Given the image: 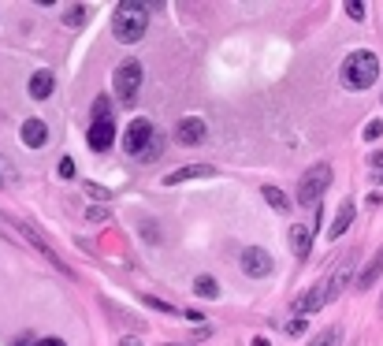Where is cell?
Segmentation results:
<instances>
[{
	"label": "cell",
	"mask_w": 383,
	"mask_h": 346,
	"mask_svg": "<svg viewBox=\"0 0 383 346\" xmlns=\"http://www.w3.org/2000/svg\"><path fill=\"white\" fill-rule=\"evenodd\" d=\"M56 171H60L63 179H75V160H71V157H63L60 164H56Z\"/></svg>",
	"instance_id": "cell-21"
},
{
	"label": "cell",
	"mask_w": 383,
	"mask_h": 346,
	"mask_svg": "<svg viewBox=\"0 0 383 346\" xmlns=\"http://www.w3.org/2000/svg\"><path fill=\"white\" fill-rule=\"evenodd\" d=\"M30 97H38V101H45V97H52V90H56V79H52V71H34L30 74Z\"/></svg>",
	"instance_id": "cell-12"
},
{
	"label": "cell",
	"mask_w": 383,
	"mask_h": 346,
	"mask_svg": "<svg viewBox=\"0 0 383 346\" xmlns=\"http://www.w3.org/2000/svg\"><path fill=\"white\" fill-rule=\"evenodd\" d=\"M346 15L350 19H365V4H357V0H354V4H346Z\"/></svg>",
	"instance_id": "cell-24"
},
{
	"label": "cell",
	"mask_w": 383,
	"mask_h": 346,
	"mask_svg": "<svg viewBox=\"0 0 383 346\" xmlns=\"http://www.w3.org/2000/svg\"><path fill=\"white\" fill-rule=\"evenodd\" d=\"M327 187H331V164L309 168V171L302 175V182H298V205H316Z\"/></svg>",
	"instance_id": "cell-4"
},
{
	"label": "cell",
	"mask_w": 383,
	"mask_h": 346,
	"mask_svg": "<svg viewBox=\"0 0 383 346\" xmlns=\"http://www.w3.org/2000/svg\"><path fill=\"white\" fill-rule=\"evenodd\" d=\"M194 290H198L201 298H216V294H220V283H216L212 276H198V279H194Z\"/></svg>",
	"instance_id": "cell-17"
},
{
	"label": "cell",
	"mask_w": 383,
	"mask_h": 346,
	"mask_svg": "<svg viewBox=\"0 0 383 346\" xmlns=\"http://www.w3.org/2000/svg\"><path fill=\"white\" fill-rule=\"evenodd\" d=\"M372 164H383V153H376V157H372Z\"/></svg>",
	"instance_id": "cell-29"
},
{
	"label": "cell",
	"mask_w": 383,
	"mask_h": 346,
	"mask_svg": "<svg viewBox=\"0 0 383 346\" xmlns=\"http://www.w3.org/2000/svg\"><path fill=\"white\" fill-rule=\"evenodd\" d=\"M146 30H149V4L146 0H123L112 15V34L123 45H134V41L146 38Z\"/></svg>",
	"instance_id": "cell-1"
},
{
	"label": "cell",
	"mask_w": 383,
	"mask_h": 346,
	"mask_svg": "<svg viewBox=\"0 0 383 346\" xmlns=\"http://www.w3.org/2000/svg\"><path fill=\"white\" fill-rule=\"evenodd\" d=\"M4 179H12V168H8V160L0 157V187H4Z\"/></svg>",
	"instance_id": "cell-26"
},
{
	"label": "cell",
	"mask_w": 383,
	"mask_h": 346,
	"mask_svg": "<svg viewBox=\"0 0 383 346\" xmlns=\"http://www.w3.org/2000/svg\"><path fill=\"white\" fill-rule=\"evenodd\" d=\"M376 79H380V60H376V52H368V49L350 52L346 63H343V82L350 86V90H368Z\"/></svg>",
	"instance_id": "cell-3"
},
{
	"label": "cell",
	"mask_w": 383,
	"mask_h": 346,
	"mask_svg": "<svg viewBox=\"0 0 383 346\" xmlns=\"http://www.w3.org/2000/svg\"><path fill=\"white\" fill-rule=\"evenodd\" d=\"M338 339H343V331H338V328H327V331L316 335L309 346H338Z\"/></svg>",
	"instance_id": "cell-19"
},
{
	"label": "cell",
	"mask_w": 383,
	"mask_h": 346,
	"mask_svg": "<svg viewBox=\"0 0 383 346\" xmlns=\"http://www.w3.org/2000/svg\"><path fill=\"white\" fill-rule=\"evenodd\" d=\"M265 201L272 205L276 212H287L290 209V201H287V194H283L279 187H265Z\"/></svg>",
	"instance_id": "cell-16"
},
{
	"label": "cell",
	"mask_w": 383,
	"mask_h": 346,
	"mask_svg": "<svg viewBox=\"0 0 383 346\" xmlns=\"http://www.w3.org/2000/svg\"><path fill=\"white\" fill-rule=\"evenodd\" d=\"M238 265H242V272L253 276V279H265V276H272V268H276L272 253L260 250V246H246L242 257H238Z\"/></svg>",
	"instance_id": "cell-7"
},
{
	"label": "cell",
	"mask_w": 383,
	"mask_h": 346,
	"mask_svg": "<svg viewBox=\"0 0 383 346\" xmlns=\"http://www.w3.org/2000/svg\"><path fill=\"white\" fill-rule=\"evenodd\" d=\"M305 328H309V324H305V317H294V320H287V331H290V335H302Z\"/></svg>",
	"instance_id": "cell-23"
},
{
	"label": "cell",
	"mask_w": 383,
	"mask_h": 346,
	"mask_svg": "<svg viewBox=\"0 0 383 346\" xmlns=\"http://www.w3.org/2000/svg\"><path fill=\"white\" fill-rule=\"evenodd\" d=\"M157 138V131H153V123L146 120V116H138L134 123L123 131V153H130V157H141L146 153V146Z\"/></svg>",
	"instance_id": "cell-6"
},
{
	"label": "cell",
	"mask_w": 383,
	"mask_h": 346,
	"mask_svg": "<svg viewBox=\"0 0 383 346\" xmlns=\"http://www.w3.org/2000/svg\"><path fill=\"white\" fill-rule=\"evenodd\" d=\"M290 250H294V257H309V250H313V227H305V223H294L290 227Z\"/></svg>",
	"instance_id": "cell-11"
},
{
	"label": "cell",
	"mask_w": 383,
	"mask_h": 346,
	"mask_svg": "<svg viewBox=\"0 0 383 346\" xmlns=\"http://www.w3.org/2000/svg\"><path fill=\"white\" fill-rule=\"evenodd\" d=\"M205 175H216L209 164H190V168H179L171 175H164V187H175V182H190V179H205Z\"/></svg>",
	"instance_id": "cell-13"
},
{
	"label": "cell",
	"mask_w": 383,
	"mask_h": 346,
	"mask_svg": "<svg viewBox=\"0 0 383 346\" xmlns=\"http://www.w3.org/2000/svg\"><path fill=\"white\" fill-rule=\"evenodd\" d=\"M350 223H354V201H343V205H338V216L331 220V227H327V239H338V235H346Z\"/></svg>",
	"instance_id": "cell-14"
},
{
	"label": "cell",
	"mask_w": 383,
	"mask_h": 346,
	"mask_svg": "<svg viewBox=\"0 0 383 346\" xmlns=\"http://www.w3.org/2000/svg\"><path fill=\"white\" fill-rule=\"evenodd\" d=\"M350 279V261H343L335 268V276L331 279H324V283H316L313 290H305V294L294 301V309H298V317H305V313H316V309H324L327 301H331L338 290H343V283Z\"/></svg>",
	"instance_id": "cell-2"
},
{
	"label": "cell",
	"mask_w": 383,
	"mask_h": 346,
	"mask_svg": "<svg viewBox=\"0 0 383 346\" xmlns=\"http://www.w3.org/2000/svg\"><path fill=\"white\" fill-rule=\"evenodd\" d=\"M175 138H179L182 146H205V138H209V127H205V120H198V116H186V120L175 127Z\"/></svg>",
	"instance_id": "cell-8"
},
{
	"label": "cell",
	"mask_w": 383,
	"mask_h": 346,
	"mask_svg": "<svg viewBox=\"0 0 383 346\" xmlns=\"http://www.w3.org/2000/svg\"><path fill=\"white\" fill-rule=\"evenodd\" d=\"M34 346H68V343H63V339H38Z\"/></svg>",
	"instance_id": "cell-27"
},
{
	"label": "cell",
	"mask_w": 383,
	"mask_h": 346,
	"mask_svg": "<svg viewBox=\"0 0 383 346\" xmlns=\"http://www.w3.org/2000/svg\"><path fill=\"white\" fill-rule=\"evenodd\" d=\"M63 23H68V26H75V30H79V26L86 23V8H82V4H75V8H68V12H63Z\"/></svg>",
	"instance_id": "cell-20"
},
{
	"label": "cell",
	"mask_w": 383,
	"mask_h": 346,
	"mask_svg": "<svg viewBox=\"0 0 383 346\" xmlns=\"http://www.w3.org/2000/svg\"><path fill=\"white\" fill-rule=\"evenodd\" d=\"M380 272H383V253H380L376 261H372V265L365 268V272L357 276V290H368L372 283H376V276H380Z\"/></svg>",
	"instance_id": "cell-15"
},
{
	"label": "cell",
	"mask_w": 383,
	"mask_h": 346,
	"mask_svg": "<svg viewBox=\"0 0 383 346\" xmlns=\"http://www.w3.org/2000/svg\"><path fill=\"white\" fill-rule=\"evenodd\" d=\"M86 194H90V198H101V201L112 198V194H108L104 187H97V182H86Z\"/></svg>",
	"instance_id": "cell-22"
},
{
	"label": "cell",
	"mask_w": 383,
	"mask_h": 346,
	"mask_svg": "<svg viewBox=\"0 0 383 346\" xmlns=\"http://www.w3.org/2000/svg\"><path fill=\"white\" fill-rule=\"evenodd\" d=\"M119 346H141V343L134 339V335H127V339H123V343H119Z\"/></svg>",
	"instance_id": "cell-28"
},
{
	"label": "cell",
	"mask_w": 383,
	"mask_h": 346,
	"mask_svg": "<svg viewBox=\"0 0 383 346\" xmlns=\"http://www.w3.org/2000/svg\"><path fill=\"white\" fill-rule=\"evenodd\" d=\"M93 123H112V108H108V97H97V101H93Z\"/></svg>",
	"instance_id": "cell-18"
},
{
	"label": "cell",
	"mask_w": 383,
	"mask_h": 346,
	"mask_svg": "<svg viewBox=\"0 0 383 346\" xmlns=\"http://www.w3.org/2000/svg\"><path fill=\"white\" fill-rule=\"evenodd\" d=\"M380 131H383V123H368V127H365V138L372 142V138H380Z\"/></svg>",
	"instance_id": "cell-25"
},
{
	"label": "cell",
	"mask_w": 383,
	"mask_h": 346,
	"mask_svg": "<svg viewBox=\"0 0 383 346\" xmlns=\"http://www.w3.org/2000/svg\"><path fill=\"white\" fill-rule=\"evenodd\" d=\"M112 86H116V97L123 104H130L138 97V86H141V63L138 60H123L112 74Z\"/></svg>",
	"instance_id": "cell-5"
},
{
	"label": "cell",
	"mask_w": 383,
	"mask_h": 346,
	"mask_svg": "<svg viewBox=\"0 0 383 346\" xmlns=\"http://www.w3.org/2000/svg\"><path fill=\"white\" fill-rule=\"evenodd\" d=\"M86 138H90V149H93V153H104V149L116 146V123H93Z\"/></svg>",
	"instance_id": "cell-9"
},
{
	"label": "cell",
	"mask_w": 383,
	"mask_h": 346,
	"mask_svg": "<svg viewBox=\"0 0 383 346\" xmlns=\"http://www.w3.org/2000/svg\"><path fill=\"white\" fill-rule=\"evenodd\" d=\"M19 134H23V146L26 149H41V146L49 142V127H45V120H38V116H34V120H26Z\"/></svg>",
	"instance_id": "cell-10"
}]
</instances>
